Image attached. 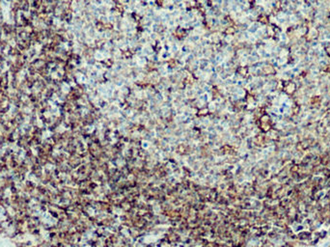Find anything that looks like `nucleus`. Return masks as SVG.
<instances>
[{
    "label": "nucleus",
    "instance_id": "1",
    "mask_svg": "<svg viewBox=\"0 0 330 247\" xmlns=\"http://www.w3.org/2000/svg\"><path fill=\"white\" fill-rule=\"evenodd\" d=\"M325 50H326V52H327V54H328V55H330V45H328L327 47L325 48Z\"/></svg>",
    "mask_w": 330,
    "mask_h": 247
}]
</instances>
